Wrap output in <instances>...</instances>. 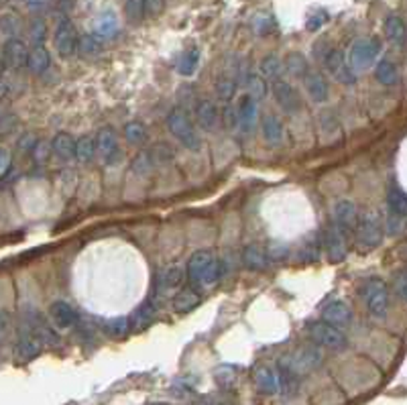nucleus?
<instances>
[{
  "label": "nucleus",
  "instance_id": "56",
  "mask_svg": "<svg viewBox=\"0 0 407 405\" xmlns=\"http://www.w3.org/2000/svg\"><path fill=\"white\" fill-rule=\"evenodd\" d=\"M8 167H10V153L0 147V178L8 171Z\"/></svg>",
  "mask_w": 407,
  "mask_h": 405
},
{
  "label": "nucleus",
  "instance_id": "49",
  "mask_svg": "<svg viewBox=\"0 0 407 405\" xmlns=\"http://www.w3.org/2000/svg\"><path fill=\"white\" fill-rule=\"evenodd\" d=\"M49 153H51V143H45V141H39V143H35V147H33V155H35V161L37 163H45L47 159H49Z\"/></svg>",
  "mask_w": 407,
  "mask_h": 405
},
{
  "label": "nucleus",
  "instance_id": "5",
  "mask_svg": "<svg viewBox=\"0 0 407 405\" xmlns=\"http://www.w3.org/2000/svg\"><path fill=\"white\" fill-rule=\"evenodd\" d=\"M354 230L358 236V245H363L365 249H375L383 241V222L379 218V214L371 210L358 216Z\"/></svg>",
  "mask_w": 407,
  "mask_h": 405
},
{
  "label": "nucleus",
  "instance_id": "22",
  "mask_svg": "<svg viewBox=\"0 0 407 405\" xmlns=\"http://www.w3.org/2000/svg\"><path fill=\"white\" fill-rule=\"evenodd\" d=\"M383 29H385L387 39H389L393 45H397V47H404V45H406V23H404L401 17L389 15V17L385 19Z\"/></svg>",
  "mask_w": 407,
  "mask_h": 405
},
{
  "label": "nucleus",
  "instance_id": "37",
  "mask_svg": "<svg viewBox=\"0 0 407 405\" xmlns=\"http://www.w3.org/2000/svg\"><path fill=\"white\" fill-rule=\"evenodd\" d=\"M153 313H155V304H153V302L143 304V306L135 312V316L128 320V322H130V328H143L145 324H149V322H151Z\"/></svg>",
  "mask_w": 407,
  "mask_h": 405
},
{
  "label": "nucleus",
  "instance_id": "6",
  "mask_svg": "<svg viewBox=\"0 0 407 405\" xmlns=\"http://www.w3.org/2000/svg\"><path fill=\"white\" fill-rule=\"evenodd\" d=\"M320 363H322V352L313 346H304V348L295 350L293 354L283 356L279 367L291 371L293 374H304L315 369Z\"/></svg>",
  "mask_w": 407,
  "mask_h": 405
},
{
  "label": "nucleus",
  "instance_id": "27",
  "mask_svg": "<svg viewBox=\"0 0 407 405\" xmlns=\"http://www.w3.org/2000/svg\"><path fill=\"white\" fill-rule=\"evenodd\" d=\"M200 293L198 289H182L175 298H173V310L177 313H189L191 310L198 308L200 304Z\"/></svg>",
  "mask_w": 407,
  "mask_h": 405
},
{
  "label": "nucleus",
  "instance_id": "35",
  "mask_svg": "<svg viewBox=\"0 0 407 405\" xmlns=\"http://www.w3.org/2000/svg\"><path fill=\"white\" fill-rule=\"evenodd\" d=\"M387 204H389V212L406 216L407 212V198L406 193L399 187H391L389 196H387Z\"/></svg>",
  "mask_w": 407,
  "mask_h": 405
},
{
  "label": "nucleus",
  "instance_id": "11",
  "mask_svg": "<svg viewBox=\"0 0 407 405\" xmlns=\"http://www.w3.org/2000/svg\"><path fill=\"white\" fill-rule=\"evenodd\" d=\"M324 245V249L328 252V257L332 261H343L346 257V241L345 232L332 222L324 228V239L320 241Z\"/></svg>",
  "mask_w": 407,
  "mask_h": 405
},
{
  "label": "nucleus",
  "instance_id": "58",
  "mask_svg": "<svg viewBox=\"0 0 407 405\" xmlns=\"http://www.w3.org/2000/svg\"><path fill=\"white\" fill-rule=\"evenodd\" d=\"M151 405H169V404H151Z\"/></svg>",
  "mask_w": 407,
  "mask_h": 405
},
{
  "label": "nucleus",
  "instance_id": "51",
  "mask_svg": "<svg viewBox=\"0 0 407 405\" xmlns=\"http://www.w3.org/2000/svg\"><path fill=\"white\" fill-rule=\"evenodd\" d=\"M404 226H406V216H399V214H393V212H389V218H387V228H389V232H391L393 236H395V234H401Z\"/></svg>",
  "mask_w": 407,
  "mask_h": 405
},
{
  "label": "nucleus",
  "instance_id": "20",
  "mask_svg": "<svg viewBox=\"0 0 407 405\" xmlns=\"http://www.w3.org/2000/svg\"><path fill=\"white\" fill-rule=\"evenodd\" d=\"M184 281H186V267H182V265H167L157 275V287L173 289V287H180Z\"/></svg>",
  "mask_w": 407,
  "mask_h": 405
},
{
  "label": "nucleus",
  "instance_id": "32",
  "mask_svg": "<svg viewBox=\"0 0 407 405\" xmlns=\"http://www.w3.org/2000/svg\"><path fill=\"white\" fill-rule=\"evenodd\" d=\"M259 69H261V78H267V80H279L283 76V62L277 58V55H267L261 65H259Z\"/></svg>",
  "mask_w": 407,
  "mask_h": 405
},
{
  "label": "nucleus",
  "instance_id": "52",
  "mask_svg": "<svg viewBox=\"0 0 407 405\" xmlns=\"http://www.w3.org/2000/svg\"><path fill=\"white\" fill-rule=\"evenodd\" d=\"M304 255H306L308 261H315L318 259V255H320V241H318V236H312V239L306 241Z\"/></svg>",
  "mask_w": 407,
  "mask_h": 405
},
{
  "label": "nucleus",
  "instance_id": "23",
  "mask_svg": "<svg viewBox=\"0 0 407 405\" xmlns=\"http://www.w3.org/2000/svg\"><path fill=\"white\" fill-rule=\"evenodd\" d=\"M41 344H43V341H41L37 334L23 336V338L17 343V346H15L17 361H31V359H35V356L41 352Z\"/></svg>",
  "mask_w": 407,
  "mask_h": 405
},
{
  "label": "nucleus",
  "instance_id": "59",
  "mask_svg": "<svg viewBox=\"0 0 407 405\" xmlns=\"http://www.w3.org/2000/svg\"><path fill=\"white\" fill-rule=\"evenodd\" d=\"M0 69H2V65H0Z\"/></svg>",
  "mask_w": 407,
  "mask_h": 405
},
{
  "label": "nucleus",
  "instance_id": "36",
  "mask_svg": "<svg viewBox=\"0 0 407 405\" xmlns=\"http://www.w3.org/2000/svg\"><path fill=\"white\" fill-rule=\"evenodd\" d=\"M130 330V322L126 318H112V320H106L104 322V332L112 338H121L128 334Z\"/></svg>",
  "mask_w": 407,
  "mask_h": 405
},
{
  "label": "nucleus",
  "instance_id": "2",
  "mask_svg": "<svg viewBox=\"0 0 407 405\" xmlns=\"http://www.w3.org/2000/svg\"><path fill=\"white\" fill-rule=\"evenodd\" d=\"M381 53V41L379 39H363L356 41L346 58L352 71H365L375 63L376 55Z\"/></svg>",
  "mask_w": 407,
  "mask_h": 405
},
{
  "label": "nucleus",
  "instance_id": "48",
  "mask_svg": "<svg viewBox=\"0 0 407 405\" xmlns=\"http://www.w3.org/2000/svg\"><path fill=\"white\" fill-rule=\"evenodd\" d=\"M222 125L226 126L228 130H232V128L239 126V114H236V108H234V106L228 104V106L222 110Z\"/></svg>",
  "mask_w": 407,
  "mask_h": 405
},
{
  "label": "nucleus",
  "instance_id": "21",
  "mask_svg": "<svg viewBox=\"0 0 407 405\" xmlns=\"http://www.w3.org/2000/svg\"><path fill=\"white\" fill-rule=\"evenodd\" d=\"M49 316H51L53 324L60 326V328H69V326H73V324L78 322V313H76V310H73L67 302H62V300L55 302V304H51Z\"/></svg>",
  "mask_w": 407,
  "mask_h": 405
},
{
  "label": "nucleus",
  "instance_id": "26",
  "mask_svg": "<svg viewBox=\"0 0 407 405\" xmlns=\"http://www.w3.org/2000/svg\"><path fill=\"white\" fill-rule=\"evenodd\" d=\"M375 78L379 84H383L387 88L389 86H395L399 82V69H397V65L391 62V60H381V62L376 63Z\"/></svg>",
  "mask_w": 407,
  "mask_h": 405
},
{
  "label": "nucleus",
  "instance_id": "50",
  "mask_svg": "<svg viewBox=\"0 0 407 405\" xmlns=\"http://www.w3.org/2000/svg\"><path fill=\"white\" fill-rule=\"evenodd\" d=\"M132 169H135L139 175L149 173V169H151V155H149V153H139L137 159L132 161Z\"/></svg>",
  "mask_w": 407,
  "mask_h": 405
},
{
  "label": "nucleus",
  "instance_id": "53",
  "mask_svg": "<svg viewBox=\"0 0 407 405\" xmlns=\"http://www.w3.org/2000/svg\"><path fill=\"white\" fill-rule=\"evenodd\" d=\"M45 33H47V29H45V23H43L41 19L33 21L31 37H33V41H35L37 45H41V43H43V39H45Z\"/></svg>",
  "mask_w": 407,
  "mask_h": 405
},
{
  "label": "nucleus",
  "instance_id": "9",
  "mask_svg": "<svg viewBox=\"0 0 407 405\" xmlns=\"http://www.w3.org/2000/svg\"><path fill=\"white\" fill-rule=\"evenodd\" d=\"M273 96H275V102L279 104V108H282L283 112H287V114H295L304 106L300 92L291 84L282 82V80L273 84Z\"/></svg>",
  "mask_w": 407,
  "mask_h": 405
},
{
  "label": "nucleus",
  "instance_id": "15",
  "mask_svg": "<svg viewBox=\"0 0 407 405\" xmlns=\"http://www.w3.org/2000/svg\"><path fill=\"white\" fill-rule=\"evenodd\" d=\"M322 320L336 326V328H348L352 324V308L346 302H330L322 310Z\"/></svg>",
  "mask_w": 407,
  "mask_h": 405
},
{
  "label": "nucleus",
  "instance_id": "45",
  "mask_svg": "<svg viewBox=\"0 0 407 405\" xmlns=\"http://www.w3.org/2000/svg\"><path fill=\"white\" fill-rule=\"evenodd\" d=\"M145 19H157L165 10V0H143Z\"/></svg>",
  "mask_w": 407,
  "mask_h": 405
},
{
  "label": "nucleus",
  "instance_id": "41",
  "mask_svg": "<svg viewBox=\"0 0 407 405\" xmlns=\"http://www.w3.org/2000/svg\"><path fill=\"white\" fill-rule=\"evenodd\" d=\"M19 31H21V21H19L17 15L6 12V15L0 17V33H2V35H6V37H17Z\"/></svg>",
  "mask_w": 407,
  "mask_h": 405
},
{
  "label": "nucleus",
  "instance_id": "38",
  "mask_svg": "<svg viewBox=\"0 0 407 405\" xmlns=\"http://www.w3.org/2000/svg\"><path fill=\"white\" fill-rule=\"evenodd\" d=\"M247 92L252 100H263L267 96V84L265 78L257 76V74H249L247 76Z\"/></svg>",
  "mask_w": 407,
  "mask_h": 405
},
{
  "label": "nucleus",
  "instance_id": "10",
  "mask_svg": "<svg viewBox=\"0 0 407 405\" xmlns=\"http://www.w3.org/2000/svg\"><path fill=\"white\" fill-rule=\"evenodd\" d=\"M96 153L102 157V161L104 163H114V161H119V157L121 155V151H119V139H116V132H114V128H110V126H104V128H100V132H98V137H96Z\"/></svg>",
  "mask_w": 407,
  "mask_h": 405
},
{
  "label": "nucleus",
  "instance_id": "42",
  "mask_svg": "<svg viewBox=\"0 0 407 405\" xmlns=\"http://www.w3.org/2000/svg\"><path fill=\"white\" fill-rule=\"evenodd\" d=\"M126 19L130 23H141L145 19V10H143V0H126L125 4Z\"/></svg>",
  "mask_w": 407,
  "mask_h": 405
},
{
  "label": "nucleus",
  "instance_id": "25",
  "mask_svg": "<svg viewBox=\"0 0 407 405\" xmlns=\"http://www.w3.org/2000/svg\"><path fill=\"white\" fill-rule=\"evenodd\" d=\"M51 149L62 161H69L76 157V141L67 132H58L51 141Z\"/></svg>",
  "mask_w": 407,
  "mask_h": 405
},
{
  "label": "nucleus",
  "instance_id": "4",
  "mask_svg": "<svg viewBox=\"0 0 407 405\" xmlns=\"http://www.w3.org/2000/svg\"><path fill=\"white\" fill-rule=\"evenodd\" d=\"M310 330V336L315 344H320L322 348H328V350H343L346 348V336L345 332L324 320H318L312 322L308 326Z\"/></svg>",
  "mask_w": 407,
  "mask_h": 405
},
{
  "label": "nucleus",
  "instance_id": "44",
  "mask_svg": "<svg viewBox=\"0 0 407 405\" xmlns=\"http://www.w3.org/2000/svg\"><path fill=\"white\" fill-rule=\"evenodd\" d=\"M265 252H267V259L269 261H285L289 257V247L285 243H279V241H271L267 245Z\"/></svg>",
  "mask_w": 407,
  "mask_h": 405
},
{
  "label": "nucleus",
  "instance_id": "55",
  "mask_svg": "<svg viewBox=\"0 0 407 405\" xmlns=\"http://www.w3.org/2000/svg\"><path fill=\"white\" fill-rule=\"evenodd\" d=\"M326 19H328V17H326L324 12H318V15H313L312 19L308 21V31H318V29H320V27L326 23Z\"/></svg>",
  "mask_w": 407,
  "mask_h": 405
},
{
  "label": "nucleus",
  "instance_id": "18",
  "mask_svg": "<svg viewBox=\"0 0 407 405\" xmlns=\"http://www.w3.org/2000/svg\"><path fill=\"white\" fill-rule=\"evenodd\" d=\"M236 114H239V125L243 126V130H245V132H251L252 128L257 126V119H259L257 100H252L249 94L243 96L241 102H239Z\"/></svg>",
  "mask_w": 407,
  "mask_h": 405
},
{
  "label": "nucleus",
  "instance_id": "17",
  "mask_svg": "<svg viewBox=\"0 0 407 405\" xmlns=\"http://www.w3.org/2000/svg\"><path fill=\"white\" fill-rule=\"evenodd\" d=\"M196 117H198V125L204 130H214L220 123V110L218 106L212 100H200L196 106Z\"/></svg>",
  "mask_w": 407,
  "mask_h": 405
},
{
  "label": "nucleus",
  "instance_id": "57",
  "mask_svg": "<svg viewBox=\"0 0 407 405\" xmlns=\"http://www.w3.org/2000/svg\"><path fill=\"white\" fill-rule=\"evenodd\" d=\"M4 94H6V86H4V84H0V98H2Z\"/></svg>",
  "mask_w": 407,
  "mask_h": 405
},
{
  "label": "nucleus",
  "instance_id": "16",
  "mask_svg": "<svg viewBox=\"0 0 407 405\" xmlns=\"http://www.w3.org/2000/svg\"><path fill=\"white\" fill-rule=\"evenodd\" d=\"M304 86H306V92L310 96V100L315 104H322L328 100L330 96V88H328V82L326 78L320 74V71H308L304 76Z\"/></svg>",
  "mask_w": 407,
  "mask_h": 405
},
{
  "label": "nucleus",
  "instance_id": "13",
  "mask_svg": "<svg viewBox=\"0 0 407 405\" xmlns=\"http://www.w3.org/2000/svg\"><path fill=\"white\" fill-rule=\"evenodd\" d=\"M214 259V255L210 250L202 249L196 250L191 257H189L188 265H186V279L189 281L191 287H200V281H202V275L206 271V267L210 265V261Z\"/></svg>",
  "mask_w": 407,
  "mask_h": 405
},
{
  "label": "nucleus",
  "instance_id": "1",
  "mask_svg": "<svg viewBox=\"0 0 407 405\" xmlns=\"http://www.w3.org/2000/svg\"><path fill=\"white\" fill-rule=\"evenodd\" d=\"M167 128L169 132L186 147L189 151H198L202 141L193 128V123L189 119V114L184 108H173L169 114H167Z\"/></svg>",
  "mask_w": 407,
  "mask_h": 405
},
{
  "label": "nucleus",
  "instance_id": "47",
  "mask_svg": "<svg viewBox=\"0 0 407 405\" xmlns=\"http://www.w3.org/2000/svg\"><path fill=\"white\" fill-rule=\"evenodd\" d=\"M393 291L399 295V300L401 302H406V295H407V273L401 269L395 277H393Z\"/></svg>",
  "mask_w": 407,
  "mask_h": 405
},
{
  "label": "nucleus",
  "instance_id": "54",
  "mask_svg": "<svg viewBox=\"0 0 407 405\" xmlns=\"http://www.w3.org/2000/svg\"><path fill=\"white\" fill-rule=\"evenodd\" d=\"M234 377H236V369L234 367H220L218 371H216V379H218V383L222 385H230L232 381H234Z\"/></svg>",
  "mask_w": 407,
  "mask_h": 405
},
{
  "label": "nucleus",
  "instance_id": "46",
  "mask_svg": "<svg viewBox=\"0 0 407 405\" xmlns=\"http://www.w3.org/2000/svg\"><path fill=\"white\" fill-rule=\"evenodd\" d=\"M98 35L100 37H110V35H114L116 31V19L112 17V15H104L102 19H100V23H98Z\"/></svg>",
  "mask_w": 407,
  "mask_h": 405
},
{
  "label": "nucleus",
  "instance_id": "40",
  "mask_svg": "<svg viewBox=\"0 0 407 405\" xmlns=\"http://www.w3.org/2000/svg\"><path fill=\"white\" fill-rule=\"evenodd\" d=\"M222 273H224V269H222V263H220V261H216V259H212V261H210V265L206 267L204 275H202L200 287H210V285L218 283L220 275H222Z\"/></svg>",
  "mask_w": 407,
  "mask_h": 405
},
{
  "label": "nucleus",
  "instance_id": "14",
  "mask_svg": "<svg viewBox=\"0 0 407 405\" xmlns=\"http://www.w3.org/2000/svg\"><path fill=\"white\" fill-rule=\"evenodd\" d=\"M332 216H334V224L343 230H354L356 228V222H358V210L356 206L350 202V200H338L334 204V210H332Z\"/></svg>",
  "mask_w": 407,
  "mask_h": 405
},
{
  "label": "nucleus",
  "instance_id": "39",
  "mask_svg": "<svg viewBox=\"0 0 407 405\" xmlns=\"http://www.w3.org/2000/svg\"><path fill=\"white\" fill-rule=\"evenodd\" d=\"M125 139L130 145H143L147 141V128L141 123H128L125 126Z\"/></svg>",
  "mask_w": 407,
  "mask_h": 405
},
{
  "label": "nucleus",
  "instance_id": "30",
  "mask_svg": "<svg viewBox=\"0 0 407 405\" xmlns=\"http://www.w3.org/2000/svg\"><path fill=\"white\" fill-rule=\"evenodd\" d=\"M283 69L289 74V76H295V78H304L310 67H308V60L302 55V53H289L287 60L283 62Z\"/></svg>",
  "mask_w": 407,
  "mask_h": 405
},
{
  "label": "nucleus",
  "instance_id": "19",
  "mask_svg": "<svg viewBox=\"0 0 407 405\" xmlns=\"http://www.w3.org/2000/svg\"><path fill=\"white\" fill-rule=\"evenodd\" d=\"M252 381H254V387L265 393V395H273L279 391V383H277V374L273 373L269 367H257L252 371Z\"/></svg>",
  "mask_w": 407,
  "mask_h": 405
},
{
  "label": "nucleus",
  "instance_id": "43",
  "mask_svg": "<svg viewBox=\"0 0 407 405\" xmlns=\"http://www.w3.org/2000/svg\"><path fill=\"white\" fill-rule=\"evenodd\" d=\"M216 92H218L220 100L230 102L234 98V92H236V82L232 78H220L218 84H216Z\"/></svg>",
  "mask_w": 407,
  "mask_h": 405
},
{
  "label": "nucleus",
  "instance_id": "33",
  "mask_svg": "<svg viewBox=\"0 0 407 405\" xmlns=\"http://www.w3.org/2000/svg\"><path fill=\"white\" fill-rule=\"evenodd\" d=\"M198 65H200V51L198 49H188L186 53H182V58L177 62V74L180 76H193Z\"/></svg>",
  "mask_w": 407,
  "mask_h": 405
},
{
  "label": "nucleus",
  "instance_id": "28",
  "mask_svg": "<svg viewBox=\"0 0 407 405\" xmlns=\"http://www.w3.org/2000/svg\"><path fill=\"white\" fill-rule=\"evenodd\" d=\"M49 51L43 47V45H35L31 51H29V58H27V67L31 69L33 74H43L47 67H49Z\"/></svg>",
  "mask_w": 407,
  "mask_h": 405
},
{
  "label": "nucleus",
  "instance_id": "29",
  "mask_svg": "<svg viewBox=\"0 0 407 405\" xmlns=\"http://www.w3.org/2000/svg\"><path fill=\"white\" fill-rule=\"evenodd\" d=\"M263 135L265 139L271 143V145H279L283 141V123L279 121V117L275 114H269L263 119Z\"/></svg>",
  "mask_w": 407,
  "mask_h": 405
},
{
  "label": "nucleus",
  "instance_id": "34",
  "mask_svg": "<svg viewBox=\"0 0 407 405\" xmlns=\"http://www.w3.org/2000/svg\"><path fill=\"white\" fill-rule=\"evenodd\" d=\"M96 155V143L90 135L82 137L80 141H76V159L82 163H90Z\"/></svg>",
  "mask_w": 407,
  "mask_h": 405
},
{
  "label": "nucleus",
  "instance_id": "31",
  "mask_svg": "<svg viewBox=\"0 0 407 405\" xmlns=\"http://www.w3.org/2000/svg\"><path fill=\"white\" fill-rule=\"evenodd\" d=\"M82 58L86 60H94L100 55L102 51V43L92 37V35H86V37H78V49H76Z\"/></svg>",
  "mask_w": 407,
  "mask_h": 405
},
{
  "label": "nucleus",
  "instance_id": "7",
  "mask_svg": "<svg viewBox=\"0 0 407 405\" xmlns=\"http://www.w3.org/2000/svg\"><path fill=\"white\" fill-rule=\"evenodd\" d=\"M324 65L328 69V74L338 82V84H345V86H350L356 82V76L354 71L350 69V65L346 62V55L343 49L334 47V49H328L326 58H324Z\"/></svg>",
  "mask_w": 407,
  "mask_h": 405
},
{
  "label": "nucleus",
  "instance_id": "3",
  "mask_svg": "<svg viewBox=\"0 0 407 405\" xmlns=\"http://www.w3.org/2000/svg\"><path fill=\"white\" fill-rule=\"evenodd\" d=\"M363 298L367 302L369 312L373 313L375 318H383L389 310V291H387L385 281L379 279V277H371V279L365 281Z\"/></svg>",
  "mask_w": 407,
  "mask_h": 405
},
{
  "label": "nucleus",
  "instance_id": "8",
  "mask_svg": "<svg viewBox=\"0 0 407 405\" xmlns=\"http://www.w3.org/2000/svg\"><path fill=\"white\" fill-rule=\"evenodd\" d=\"M55 49L60 53L62 60H69L76 55V49H78V33H76V27L69 19H62L58 29H55Z\"/></svg>",
  "mask_w": 407,
  "mask_h": 405
},
{
  "label": "nucleus",
  "instance_id": "24",
  "mask_svg": "<svg viewBox=\"0 0 407 405\" xmlns=\"http://www.w3.org/2000/svg\"><path fill=\"white\" fill-rule=\"evenodd\" d=\"M243 261H245L247 269H251V271H263V269L269 267L267 252L259 245H249L247 249L243 250Z\"/></svg>",
  "mask_w": 407,
  "mask_h": 405
},
{
  "label": "nucleus",
  "instance_id": "12",
  "mask_svg": "<svg viewBox=\"0 0 407 405\" xmlns=\"http://www.w3.org/2000/svg\"><path fill=\"white\" fill-rule=\"evenodd\" d=\"M2 58L4 63L12 69H21L27 65V58H29V47L25 41H21L19 37H8V41L2 47Z\"/></svg>",
  "mask_w": 407,
  "mask_h": 405
}]
</instances>
